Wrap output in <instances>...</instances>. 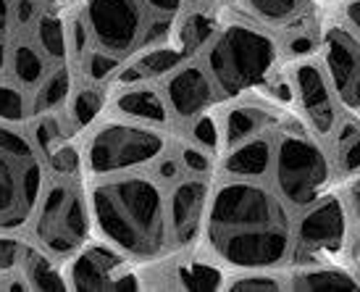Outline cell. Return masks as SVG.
Masks as SVG:
<instances>
[{
	"label": "cell",
	"instance_id": "cell-29",
	"mask_svg": "<svg viewBox=\"0 0 360 292\" xmlns=\"http://www.w3.org/2000/svg\"><path fill=\"white\" fill-rule=\"evenodd\" d=\"M145 6H148L155 16L176 19L181 11H184V0H145Z\"/></svg>",
	"mask_w": 360,
	"mask_h": 292
},
{
	"label": "cell",
	"instance_id": "cell-19",
	"mask_svg": "<svg viewBox=\"0 0 360 292\" xmlns=\"http://www.w3.org/2000/svg\"><path fill=\"white\" fill-rule=\"evenodd\" d=\"M51 66L53 63L48 61V56L34 45L32 37H13L8 42V71H6V77L11 82H16L19 87H24L27 92H32L45 80Z\"/></svg>",
	"mask_w": 360,
	"mask_h": 292
},
{
	"label": "cell",
	"instance_id": "cell-33",
	"mask_svg": "<svg viewBox=\"0 0 360 292\" xmlns=\"http://www.w3.org/2000/svg\"><path fill=\"white\" fill-rule=\"evenodd\" d=\"M352 266H355V272L360 274V258H358V261H355V263H352Z\"/></svg>",
	"mask_w": 360,
	"mask_h": 292
},
{
	"label": "cell",
	"instance_id": "cell-22",
	"mask_svg": "<svg viewBox=\"0 0 360 292\" xmlns=\"http://www.w3.org/2000/svg\"><path fill=\"white\" fill-rule=\"evenodd\" d=\"M71 87H74V71L69 63H53L45 80L30 92V119L37 113L60 111L69 101Z\"/></svg>",
	"mask_w": 360,
	"mask_h": 292
},
{
	"label": "cell",
	"instance_id": "cell-2",
	"mask_svg": "<svg viewBox=\"0 0 360 292\" xmlns=\"http://www.w3.org/2000/svg\"><path fill=\"white\" fill-rule=\"evenodd\" d=\"M84 182L92 237L108 242L137 266L158 261L174 250L166 187L153 177L150 169Z\"/></svg>",
	"mask_w": 360,
	"mask_h": 292
},
{
	"label": "cell",
	"instance_id": "cell-26",
	"mask_svg": "<svg viewBox=\"0 0 360 292\" xmlns=\"http://www.w3.org/2000/svg\"><path fill=\"white\" fill-rule=\"evenodd\" d=\"M242 3L252 13V21L269 30H281L284 24H290L297 13L305 11L308 0H242Z\"/></svg>",
	"mask_w": 360,
	"mask_h": 292
},
{
	"label": "cell",
	"instance_id": "cell-17",
	"mask_svg": "<svg viewBox=\"0 0 360 292\" xmlns=\"http://www.w3.org/2000/svg\"><path fill=\"white\" fill-rule=\"evenodd\" d=\"M287 290H360V274L345 261H316L287 266Z\"/></svg>",
	"mask_w": 360,
	"mask_h": 292
},
{
	"label": "cell",
	"instance_id": "cell-28",
	"mask_svg": "<svg viewBox=\"0 0 360 292\" xmlns=\"http://www.w3.org/2000/svg\"><path fill=\"white\" fill-rule=\"evenodd\" d=\"M27 248H30L27 232H0V277L3 279L8 274L19 272Z\"/></svg>",
	"mask_w": 360,
	"mask_h": 292
},
{
	"label": "cell",
	"instance_id": "cell-25",
	"mask_svg": "<svg viewBox=\"0 0 360 292\" xmlns=\"http://www.w3.org/2000/svg\"><path fill=\"white\" fill-rule=\"evenodd\" d=\"M224 290H231V292H281V290H287V269L226 272Z\"/></svg>",
	"mask_w": 360,
	"mask_h": 292
},
{
	"label": "cell",
	"instance_id": "cell-23",
	"mask_svg": "<svg viewBox=\"0 0 360 292\" xmlns=\"http://www.w3.org/2000/svg\"><path fill=\"white\" fill-rule=\"evenodd\" d=\"M30 37L51 63H69V16H63L58 8L45 11Z\"/></svg>",
	"mask_w": 360,
	"mask_h": 292
},
{
	"label": "cell",
	"instance_id": "cell-27",
	"mask_svg": "<svg viewBox=\"0 0 360 292\" xmlns=\"http://www.w3.org/2000/svg\"><path fill=\"white\" fill-rule=\"evenodd\" d=\"M0 119L21 124L30 121V92L8 77H0Z\"/></svg>",
	"mask_w": 360,
	"mask_h": 292
},
{
	"label": "cell",
	"instance_id": "cell-6",
	"mask_svg": "<svg viewBox=\"0 0 360 292\" xmlns=\"http://www.w3.org/2000/svg\"><path fill=\"white\" fill-rule=\"evenodd\" d=\"M45 177V158L27 121L0 119V232H27Z\"/></svg>",
	"mask_w": 360,
	"mask_h": 292
},
{
	"label": "cell",
	"instance_id": "cell-20",
	"mask_svg": "<svg viewBox=\"0 0 360 292\" xmlns=\"http://www.w3.org/2000/svg\"><path fill=\"white\" fill-rule=\"evenodd\" d=\"M105 108H108V84L74 77V87L63 106V116L71 124V129L82 134Z\"/></svg>",
	"mask_w": 360,
	"mask_h": 292
},
{
	"label": "cell",
	"instance_id": "cell-24",
	"mask_svg": "<svg viewBox=\"0 0 360 292\" xmlns=\"http://www.w3.org/2000/svg\"><path fill=\"white\" fill-rule=\"evenodd\" d=\"M216 30H219V19H216L213 13L200 11V8L187 11V13L181 16L179 24H174L171 40L176 42L190 58H195V56L208 45L210 37L216 34Z\"/></svg>",
	"mask_w": 360,
	"mask_h": 292
},
{
	"label": "cell",
	"instance_id": "cell-15",
	"mask_svg": "<svg viewBox=\"0 0 360 292\" xmlns=\"http://www.w3.org/2000/svg\"><path fill=\"white\" fill-rule=\"evenodd\" d=\"M105 111L124 116V119L145 121V124L174 129L158 82L153 80L129 82V84H108V108Z\"/></svg>",
	"mask_w": 360,
	"mask_h": 292
},
{
	"label": "cell",
	"instance_id": "cell-13",
	"mask_svg": "<svg viewBox=\"0 0 360 292\" xmlns=\"http://www.w3.org/2000/svg\"><path fill=\"white\" fill-rule=\"evenodd\" d=\"M158 87L163 101H166V111H169L174 132L190 127L198 116L216 108L224 101L219 87L210 80L208 69L202 66V61L198 56L179 63L166 77H160Z\"/></svg>",
	"mask_w": 360,
	"mask_h": 292
},
{
	"label": "cell",
	"instance_id": "cell-4",
	"mask_svg": "<svg viewBox=\"0 0 360 292\" xmlns=\"http://www.w3.org/2000/svg\"><path fill=\"white\" fill-rule=\"evenodd\" d=\"M174 140L176 132L169 127H155L103 111L79 134L84 179L145 172L169 151Z\"/></svg>",
	"mask_w": 360,
	"mask_h": 292
},
{
	"label": "cell",
	"instance_id": "cell-30",
	"mask_svg": "<svg viewBox=\"0 0 360 292\" xmlns=\"http://www.w3.org/2000/svg\"><path fill=\"white\" fill-rule=\"evenodd\" d=\"M340 19L360 37V0H345L340 11Z\"/></svg>",
	"mask_w": 360,
	"mask_h": 292
},
{
	"label": "cell",
	"instance_id": "cell-5",
	"mask_svg": "<svg viewBox=\"0 0 360 292\" xmlns=\"http://www.w3.org/2000/svg\"><path fill=\"white\" fill-rule=\"evenodd\" d=\"M334 163L326 145L308 129L302 116L290 113L274 129L269 184L292 211H300L334 184Z\"/></svg>",
	"mask_w": 360,
	"mask_h": 292
},
{
	"label": "cell",
	"instance_id": "cell-14",
	"mask_svg": "<svg viewBox=\"0 0 360 292\" xmlns=\"http://www.w3.org/2000/svg\"><path fill=\"white\" fill-rule=\"evenodd\" d=\"M210 184H213V177L184 174L181 179L166 187V211H169L174 248H190V245L200 242Z\"/></svg>",
	"mask_w": 360,
	"mask_h": 292
},
{
	"label": "cell",
	"instance_id": "cell-12",
	"mask_svg": "<svg viewBox=\"0 0 360 292\" xmlns=\"http://www.w3.org/2000/svg\"><path fill=\"white\" fill-rule=\"evenodd\" d=\"M284 71L290 77L292 98H295V111L300 113L308 129L326 142L334 134L337 124L342 119V108L337 103V95L331 90L326 74L321 69L319 56L313 58H300L284 63Z\"/></svg>",
	"mask_w": 360,
	"mask_h": 292
},
{
	"label": "cell",
	"instance_id": "cell-16",
	"mask_svg": "<svg viewBox=\"0 0 360 292\" xmlns=\"http://www.w3.org/2000/svg\"><path fill=\"white\" fill-rule=\"evenodd\" d=\"M271 155H274V132H263L221 153L213 177L269 179Z\"/></svg>",
	"mask_w": 360,
	"mask_h": 292
},
{
	"label": "cell",
	"instance_id": "cell-31",
	"mask_svg": "<svg viewBox=\"0 0 360 292\" xmlns=\"http://www.w3.org/2000/svg\"><path fill=\"white\" fill-rule=\"evenodd\" d=\"M0 37L11 40V0H0Z\"/></svg>",
	"mask_w": 360,
	"mask_h": 292
},
{
	"label": "cell",
	"instance_id": "cell-9",
	"mask_svg": "<svg viewBox=\"0 0 360 292\" xmlns=\"http://www.w3.org/2000/svg\"><path fill=\"white\" fill-rule=\"evenodd\" d=\"M292 261L316 263V261H342L350 245V219L345 211L340 192H323L319 201L295 211L292 224Z\"/></svg>",
	"mask_w": 360,
	"mask_h": 292
},
{
	"label": "cell",
	"instance_id": "cell-18",
	"mask_svg": "<svg viewBox=\"0 0 360 292\" xmlns=\"http://www.w3.org/2000/svg\"><path fill=\"white\" fill-rule=\"evenodd\" d=\"M323 145H326V151L331 155L337 179L342 182L360 174V116L342 113L334 134Z\"/></svg>",
	"mask_w": 360,
	"mask_h": 292
},
{
	"label": "cell",
	"instance_id": "cell-11",
	"mask_svg": "<svg viewBox=\"0 0 360 292\" xmlns=\"http://www.w3.org/2000/svg\"><path fill=\"white\" fill-rule=\"evenodd\" d=\"M319 61L340 108L360 116V37L342 19L321 24Z\"/></svg>",
	"mask_w": 360,
	"mask_h": 292
},
{
	"label": "cell",
	"instance_id": "cell-32",
	"mask_svg": "<svg viewBox=\"0 0 360 292\" xmlns=\"http://www.w3.org/2000/svg\"><path fill=\"white\" fill-rule=\"evenodd\" d=\"M8 42L6 37H0V77H6L8 71Z\"/></svg>",
	"mask_w": 360,
	"mask_h": 292
},
{
	"label": "cell",
	"instance_id": "cell-1",
	"mask_svg": "<svg viewBox=\"0 0 360 292\" xmlns=\"http://www.w3.org/2000/svg\"><path fill=\"white\" fill-rule=\"evenodd\" d=\"M295 211L266 179L213 177L200 245L226 269H287Z\"/></svg>",
	"mask_w": 360,
	"mask_h": 292
},
{
	"label": "cell",
	"instance_id": "cell-7",
	"mask_svg": "<svg viewBox=\"0 0 360 292\" xmlns=\"http://www.w3.org/2000/svg\"><path fill=\"white\" fill-rule=\"evenodd\" d=\"M79 19L90 45L127 61L171 40L176 19L155 16L145 0H82Z\"/></svg>",
	"mask_w": 360,
	"mask_h": 292
},
{
	"label": "cell",
	"instance_id": "cell-3",
	"mask_svg": "<svg viewBox=\"0 0 360 292\" xmlns=\"http://www.w3.org/2000/svg\"><path fill=\"white\" fill-rule=\"evenodd\" d=\"M221 98L263 90L281 66L276 32L258 21H229L198 53Z\"/></svg>",
	"mask_w": 360,
	"mask_h": 292
},
{
	"label": "cell",
	"instance_id": "cell-8",
	"mask_svg": "<svg viewBox=\"0 0 360 292\" xmlns=\"http://www.w3.org/2000/svg\"><path fill=\"white\" fill-rule=\"evenodd\" d=\"M27 237L60 263L69 261L92 237L87 182L48 174Z\"/></svg>",
	"mask_w": 360,
	"mask_h": 292
},
{
	"label": "cell",
	"instance_id": "cell-10",
	"mask_svg": "<svg viewBox=\"0 0 360 292\" xmlns=\"http://www.w3.org/2000/svg\"><path fill=\"white\" fill-rule=\"evenodd\" d=\"M63 277L69 290L77 292L142 290L140 266L98 237H90L69 261H63Z\"/></svg>",
	"mask_w": 360,
	"mask_h": 292
},
{
	"label": "cell",
	"instance_id": "cell-21",
	"mask_svg": "<svg viewBox=\"0 0 360 292\" xmlns=\"http://www.w3.org/2000/svg\"><path fill=\"white\" fill-rule=\"evenodd\" d=\"M21 274L30 284V290L37 292H66V277H63V263L58 258H53L48 253L37 248L30 240V248L24 253V261H21Z\"/></svg>",
	"mask_w": 360,
	"mask_h": 292
}]
</instances>
